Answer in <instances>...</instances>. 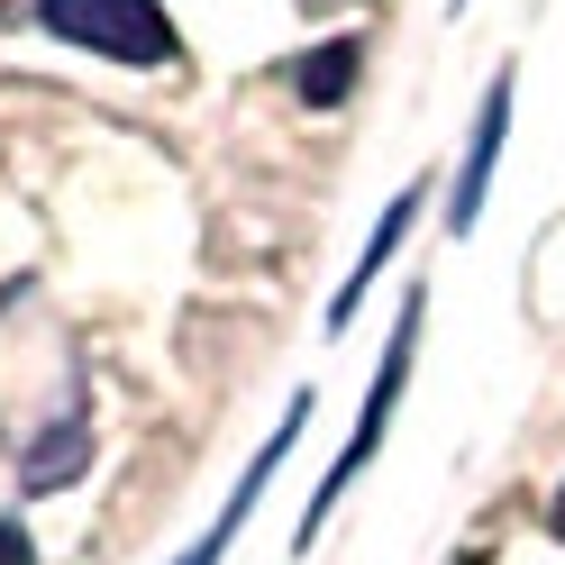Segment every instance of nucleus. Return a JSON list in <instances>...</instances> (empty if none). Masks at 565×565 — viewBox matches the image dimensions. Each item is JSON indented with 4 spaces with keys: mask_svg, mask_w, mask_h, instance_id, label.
I'll use <instances>...</instances> for the list:
<instances>
[{
    "mask_svg": "<svg viewBox=\"0 0 565 565\" xmlns=\"http://www.w3.org/2000/svg\"><path fill=\"white\" fill-rule=\"evenodd\" d=\"M411 220H419V183H402V201H383V220H374V237H365V256H356V274H347V292L329 301V329H347L356 320V301H365V282L402 256V237H411Z\"/></svg>",
    "mask_w": 565,
    "mask_h": 565,
    "instance_id": "39448f33",
    "label": "nucleus"
},
{
    "mask_svg": "<svg viewBox=\"0 0 565 565\" xmlns=\"http://www.w3.org/2000/svg\"><path fill=\"white\" fill-rule=\"evenodd\" d=\"M46 38L110 55V64H173L183 55V28L164 19V0H28Z\"/></svg>",
    "mask_w": 565,
    "mask_h": 565,
    "instance_id": "f257e3e1",
    "label": "nucleus"
},
{
    "mask_svg": "<svg viewBox=\"0 0 565 565\" xmlns=\"http://www.w3.org/2000/svg\"><path fill=\"white\" fill-rule=\"evenodd\" d=\"M301 419H310V393H292V411H282V429H274V438L256 447V466H246V475L228 483V502H220V520H210V529H201V547H192L183 565H220V556L237 547V529H246V511H256V502H265V483L282 475V456H292V438H301Z\"/></svg>",
    "mask_w": 565,
    "mask_h": 565,
    "instance_id": "7ed1b4c3",
    "label": "nucleus"
},
{
    "mask_svg": "<svg viewBox=\"0 0 565 565\" xmlns=\"http://www.w3.org/2000/svg\"><path fill=\"white\" fill-rule=\"evenodd\" d=\"M356 74H365V38H329V46H310L292 64V92L310 100V110H338V100L356 92Z\"/></svg>",
    "mask_w": 565,
    "mask_h": 565,
    "instance_id": "423d86ee",
    "label": "nucleus"
},
{
    "mask_svg": "<svg viewBox=\"0 0 565 565\" xmlns=\"http://www.w3.org/2000/svg\"><path fill=\"white\" fill-rule=\"evenodd\" d=\"M0 565H38V539H28L19 520H0Z\"/></svg>",
    "mask_w": 565,
    "mask_h": 565,
    "instance_id": "0eeeda50",
    "label": "nucleus"
},
{
    "mask_svg": "<svg viewBox=\"0 0 565 565\" xmlns=\"http://www.w3.org/2000/svg\"><path fill=\"white\" fill-rule=\"evenodd\" d=\"M556 529H565V492H556Z\"/></svg>",
    "mask_w": 565,
    "mask_h": 565,
    "instance_id": "6e6552de",
    "label": "nucleus"
},
{
    "mask_svg": "<svg viewBox=\"0 0 565 565\" xmlns=\"http://www.w3.org/2000/svg\"><path fill=\"white\" fill-rule=\"evenodd\" d=\"M411 356H419V292L402 301V329H393V347H383V365H374V393H365V411H356V438H347V456L320 475V492H310V511H301V547L320 539V520H329V502L347 483H356L365 466H374V447H383V419H393V402H402V383H411Z\"/></svg>",
    "mask_w": 565,
    "mask_h": 565,
    "instance_id": "f03ea898",
    "label": "nucleus"
},
{
    "mask_svg": "<svg viewBox=\"0 0 565 565\" xmlns=\"http://www.w3.org/2000/svg\"><path fill=\"white\" fill-rule=\"evenodd\" d=\"M502 137H511V74H492L483 119H475V137H466V164H456V192H447V220H456V228L483 220V192H492V164H502Z\"/></svg>",
    "mask_w": 565,
    "mask_h": 565,
    "instance_id": "20e7f679",
    "label": "nucleus"
}]
</instances>
